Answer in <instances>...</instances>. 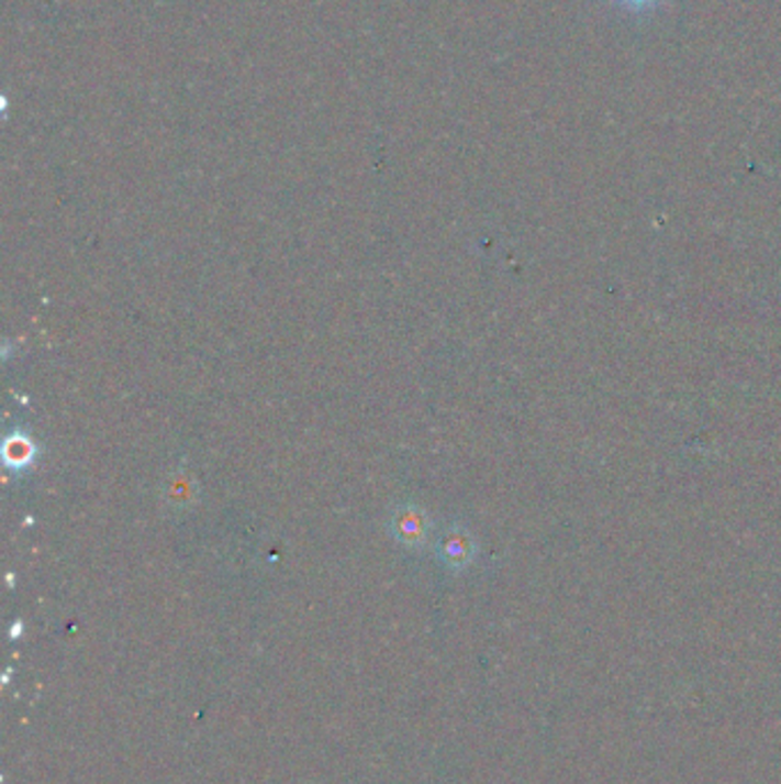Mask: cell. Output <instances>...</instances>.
Listing matches in <instances>:
<instances>
[{
  "label": "cell",
  "mask_w": 781,
  "mask_h": 784,
  "mask_svg": "<svg viewBox=\"0 0 781 784\" xmlns=\"http://www.w3.org/2000/svg\"><path fill=\"white\" fill-rule=\"evenodd\" d=\"M438 555L440 560L449 566V570L454 572H461L466 570L468 564H472L475 555H477V542H475V537L461 528V526H454L449 528L443 537H440V542H438Z\"/></svg>",
  "instance_id": "2"
},
{
  "label": "cell",
  "mask_w": 781,
  "mask_h": 784,
  "mask_svg": "<svg viewBox=\"0 0 781 784\" xmlns=\"http://www.w3.org/2000/svg\"><path fill=\"white\" fill-rule=\"evenodd\" d=\"M35 443L31 437H25L21 434V431H16V434L8 437L5 445H3V459H5V464L10 468H25V466H31L33 464V459H35Z\"/></svg>",
  "instance_id": "3"
},
{
  "label": "cell",
  "mask_w": 781,
  "mask_h": 784,
  "mask_svg": "<svg viewBox=\"0 0 781 784\" xmlns=\"http://www.w3.org/2000/svg\"><path fill=\"white\" fill-rule=\"evenodd\" d=\"M431 517L417 505H399L390 517V532L401 546L424 549L431 539Z\"/></svg>",
  "instance_id": "1"
},
{
  "label": "cell",
  "mask_w": 781,
  "mask_h": 784,
  "mask_svg": "<svg viewBox=\"0 0 781 784\" xmlns=\"http://www.w3.org/2000/svg\"><path fill=\"white\" fill-rule=\"evenodd\" d=\"M614 3L626 8L628 12H646V10H654L658 3H662V0H614Z\"/></svg>",
  "instance_id": "4"
}]
</instances>
